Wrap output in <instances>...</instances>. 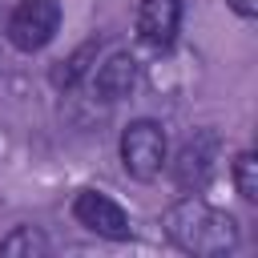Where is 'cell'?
Listing matches in <instances>:
<instances>
[{"mask_svg": "<svg viewBox=\"0 0 258 258\" xmlns=\"http://www.w3.org/2000/svg\"><path fill=\"white\" fill-rule=\"evenodd\" d=\"M165 230L169 238L189 250V254H226L238 242V222L214 206H206L202 198H181L169 214H165Z\"/></svg>", "mask_w": 258, "mask_h": 258, "instance_id": "1", "label": "cell"}, {"mask_svg": "<svg viewBox=\"0 0 258 258\" xmlns=\"http://www.w3.org/2000/svg\"><path fill=\"white\" fill-rule=\"evenodd\" d=\"M121 165L137 181H149L165 165V133L157 121H133L121 133Z\"/></svg>", "mask_w": 258, "mask_h": 258, "instance_id": "2", "label": "cell"}, {"mask_svg": "<svg viewBox=\"0 0 258 258\" xmlns=\"http://www.w3.org/2000/svg\"><path fill=\"white\" fill-rule=\"evenodd\" d=\"M56 24H60L56 0H20L8 16V40L20 52H36L56 36Z\"/></svg>", "mask_w": 258, "mask_h": 258, "instance_id": "3", "label": "cell"}, {"mask_svg": "<svg viewBox=\"0 0 258 258\" xmlns=\"http://www.w3.org/2000/svg\"><path fill=\"white\" fill-rule=\"evenodd\" d=\"M73 214H77V222L81 226H89L93 234H101V238H129V218H125V210L113 202V198H105V194H97V189H85V194H77V202H73Z\"/></svg>", "mask_w": 258, "mask_h": 258, "instance_id": "4", "label": "cell"}, {"mask_svg": "<svg viewBox=\"0 0 258 258\" xmlns=\"http://www.w3.org/2000/svg\"><path fill=\"white\" fill-rule=\"evenodd\" d=\"M214 157H218V137H214V133H198V137H189V141L181 145L177 161H173V177H177V185H181V189H198V185L210 177Z\"/></svg>", "mask_w": 258, "mask_h": 258, "instance_id": "5", "label": "cell"}, {"mask_svg": "<svg viewBox=\"0 0 258 258\" xmlns=\"http://www.w3.org/2000/svg\"><path fill=\"white\" fill-rule=\"evenodd\" d=\"M177 24H181V0H145L141 12H137V32L153 48L173 44Z\"/></svg>", "mask_w": 258, "mask_h": 258, "instance_id": "6", "label": "cell"}, {"mask_svg": "<svg viewBox=\"0 0 258 258\" xmlns=\"http://www.w3.org/2000/svg\"><path fill=\"white\" fill-rule=\"evenodd\" d=\"M133 81H137V60H133L129 52H117V56H109V60L97 69L93 93H97L101 101H121V97H129Z\"/></svg>", "mask_w": 258, "mask_h": 258, "instance_id": "7", "label": "cell"}, {"mask_svg": "<svg viewBox=\"0 0 258 258\" xmlns=\"http://www.w3.org/2000/svg\"><path fill=\"white\" fill-rule=\"evenodd\" d=\"M48 250V242H44V234H36L32 226H20V230H12L8 238H0V254L4 258H40Z\"/></svg>", "mask_w": 258, "mask_h": 258, "instance_id": "8", "label": "cell"}, {"mask_svg": "<svg viewBox=\"0 0 258 258\" xmlns=\"http://www.w3.org/2000/svg\"><path fill=\"white\" fill-rule=\"evenodd\" d=\"M93 56H97V40L81 44V48L64 60V69H56V73H52V81H56V85H64V89H69V85H77V81L85 77V69H89V60H93Z\"/></svg>", "mask_w": 258, "mask_h": 258, "instance_id": "9", "label": "cell"}, {"mask_svg": "<svg viewBox=\"0 0 258 258\" xmlns=\"http://www.w3.org/2000/svg\"><path fill=\"white\" fill-rule=\"evenodd\" d=\"M234 185L246 202H258V157L250 149L238 153V161H234Z\"/></svg>", "mask_w": 258, "mask_h": 258, "instance_id": "10", "label": "cell"}, {"mask_svg": "<svg viewBox=\"0 0 258 258\" xmlns=\"http://www.w3.org/2000/svg\"><path fill=\"white\" fill-rule=\"evenodd\" d=\"M238 16H258V0H226Z\"/></svg>", "mask_w": 258, "mask_h": 258, "instance_id": "11", "label": "cell"}]
</instances>
